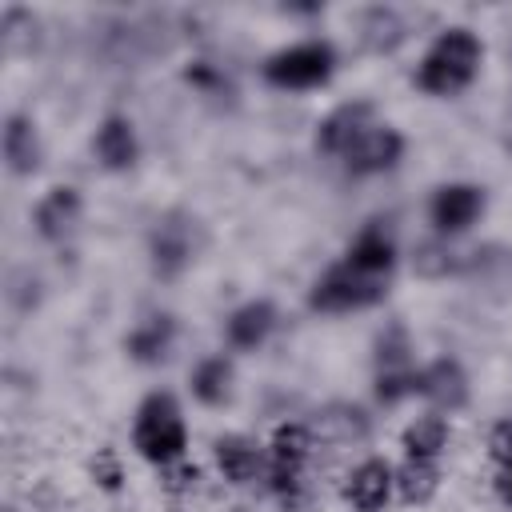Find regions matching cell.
Masks as SVG:
<instances>
[{"mask_svg": "<svg viewBox=\"0 0 512 512\" xmlns=\"http://www.w3.org/2000/svg\"><path fill=\"white\" fill-rule=\"evenodd\" d=\"M36 16L28 12V8H4V20H0V32H4V48L8 52H24V48H32V40H36Z\"/></svg>", "mask_w": 512, "mask_h": 512, "instance_id": "484cf974", "label": "cell"}, {"mask_svg": "<svg viewBox=\"0 0 512 512\" xmlns=\"http://www.w3.org/2000/svg\"><path fill=\"white\" fill-rule=\"evenodd\" d=\"M404 368H412V340H408V328L392 320L376 336V372H404Z\"/></svg>", "mask_w": 512, "mask_h": 512, "instance_id": "cb8c5ba5", "label": "cell"}, {"mask_svg": "<svg viewBox=\"0 0 512 512\" xmlns=\"http://www.w3.org/2000/svg\"><path fill=\"white\" fill-rule=\"evenodd\" d=\"M212 460H216V468H220V476H224L228 484H252V480L268 468V452H264L256 440L240 436V432L216 436Z\"/></svg>", "mask_w": 512, "mask_h": 512, "instance_id": "8fae6325", "label": "cell"}, {"mask_svg": "<svg viewBox=\"0 0 512 512\" xmlns=\"http://www.w3.org/2000/svg\"><path fill=\"white\" fill-rule=\"evenodd\" d=\"M4 160L12 176H32L40 168V136H36L32 116L12 112L4 120Z\"/></svg>", "mask_w": 512, "mask_h": 512, "instance_id": "e0dca14e", "label": "cell"}, {"mask_svg": "<svg viewBox=\"0 0 512 512\" xmlns=\"http://www.w3.org/2000/svg\"><path fill=\"white\" fill-rule=\"evenodd\" d=\"M496 488H500L504 504H512V464H508V468H500V480H496Z\"/></svg>", "mask_w": 512, "mask_h": 512, "instance_id": "4dcf8cb0", "label": "cell"}, {"mask_svg": "<svg viewBox=\"0 0 512 512\" xmlns=\"http://www.w3.org/2000/svg\"><path fill=\"white\" fill-rule=\"evenodd\" d=\"M480 60H484V44L472 28H460V24L444 28L416 68V88L428 96H452L476 80Z\"/></svg>", "mask_w": 512, "mask_h": 512, "instance_id": "6da1fadb", "label": "cell"}, {"mask_svg": "<svg viewBox=\"0 0 512 512\" xmlns=\"http://www.w3.org/2000/svg\"><path fill=\"white\" fill-rule=\"evenodd\" d=\"M404 36H408V24H404L400 12H392V8H368V12L360 16V40H364V48H372V52H392Z\"/></svg>", "mask_w": 512, "mask_h": 512, "instance_id": "44dd1931", "label": "cell"}, {"mask_svg": "<svg viewBox=\"0 0 512 512\" xmlns=\"http://www.w3.org/2000/svg\"><path fill=\"white\" fill-rule=\"evenodd\" d=\"M412 268H416V276H424V280H444V276H452V272L464 268V256H460L452 244H444V240H424V244H416V252H412Z\"/></svg>", "mask_w": 512, "mask_h": 512, "instance_id": "603a6c76", "label": "cell"}, {"mask_svg": "<svg viewBox=\"0 0 512 512\" xmlns=\"http://www.w3.org/2000/svg\"><path fill=\"white\" fill-rule=\"evenodd\" d=\"M392 488H396L392 468L372 456V460H360V464L348 472V480H344V500H348L356 512H380V508L388 504Z\"/></svg>", "mask_w": 512, "mask_h": 512, "instance_id": "7c38bea8", "label": "cell"}, {"mask_svg": "<svg viewBox=\"0 0 512 512\" xmlns=\"http://www.w3.org/2000/svg\"><path fill=\"white\" fill-rule=\"evenodd\" d=\"M416 392L436 404V412H456L468 404V372L456 356H440L416 372Z\"/></svg>", "mask_w": 512, "mask_h": 512, "instance_id": "9c48e42d", "label": "cell"}, {"mask_svg": "<svg viewBox=\"0 0 512 512\" xmlns=\"http://www.w3.org/2000/svg\"><path fill=\"white\" fill-rule=\"evenodd\" d=\"M188 384H192V396H196L200 404L216 408V404H224V400L232 396V364H228L224 356H204V360L192 368Z\"/></svg>", "mask_w": 512, "mask_h": 512, "instance_id": "d6986e66", "label": "cell"}, {"mask_svg": "<svg viewBox=\"0 0 512 512\" xmlns=\"http://www.w3.org/2000/svg\"><path fill=\"white\" fill-rule=\"evenodd\" d=\"M332 72H336V52H332L328 40H300V44H288V48L272 52V56L260 64V76H264L272 88H284V92L320 88V84H328Z\"/></svg>", "mask_w": 512, "mask_h": 512, "instance_id": "3957f363", "label": "cell"}, {"mask_svg": "<svg viewBox=\"0 0 512 512\" xmlns=\"http://www.w3.org/2000/svg\"><path fill=\"white\" fill-rule=\"evenodd\" d=\"M392 476H396V492H400V500H408V504H424V500H432V492L440 488L436 460L404 456V464H400Z\"/></svg>", "mask_w": 512, "mask_h": 512, "instance_id": "7402d4cb", "label": "cell"}, {"mask_svg": "<svg viewBox=\"0 0 512 512\" xmlns=\"http://www.w3.org/2000/svg\"><path fill=\"white\" fill-rule=\"evenodd\" d=\"M416 372H420V368L376 372V400H380V404H400L404 396H412V392H416Z\"/></svg>", "mask_w": 512, "mask_h": 512, "instance_id": "4316f807", "label": "cell"}, {"mask_svg": "<svg viewBox=\"0 0 512 512\" xmlns=\"http://www.w3.org/2000/svg\"><path fill=\"white\" fill-rule=\"evenodd\" d=\"M312 456V428L308 424H280L268 440V488L292 504L300 496V484H304V464Z\"/></svg>", "mask_w": 512, "mask_h": 512, "instance_id": "5b68a950", "label": "cell"}, {"mask_svg": "<svg viewBox=\"0 0 512 512\" xmlns=\"http://www.w3.org/2000/svg\"><path fill=\"white\" fill-rule=\"evenodd\" d=\"M388 296V280L384 276H368L356 272L352 264H332L308 292V308L312 312H360L372 308Z\"/></svg>", "mask_w": 512, "mask_h": 512, "instance_id": "277c9868", "label": "cell"}, {"mask_svg": "<svg viewBox=\"0 0 512 512\" xmlns=\"http://www.w3.org/2000/svg\"><path fill=\"white\" fill-rule=\"evenodd\" d=\"M4 512H16V508H4Z\"/></svg>", "mask_w": 512, "mask_h": 512, "instance_id": "1f68e13d", "label": "cell"}, {"mask_svg": "<svg viewBox=\"0 0 512 512\" xmlns=\"http://www.w3.org/2000/svg\"><path fill=\"white\" fill-rule=\"evenodd\" d=\"M316 428H320V436H328V440H364L368 416H364L360 408H352V404H332V408L316 420Z\"/></svg>", "mask_w": 512, "mask_h": 512, "instance_id": "d4e9b609", "label": "cell"}, {"mask_svg": "<svg viewBox=\"0 0 512 512\" xmlns=\"http://www.w3.org/2000/svg\"><path fill=\"white\" fill-rule=\"evenodd\" d=\"M400 444H404V456L436 460V456H440V448L448 444V420H444L440 412H424V416H416V420L404 428Z\"/></svg>", "mask_w": 512, "mask_h": 512, "instance_id": "ffe728a7", "label": "cell"}, {"mask_svg": "<svg viewBox=\"0 0 512 512\" xmlns=\"http://www.w3.org/2000/svg\"><path fill=\"white\" fill-rule=\"evenodd\" d=\"M484 212V188L480 184H440L428 200V220L436 232L444 236H456V232H468Z\"/></svg>", "mask_w": 512, "mask_h": 512, "instance_id": "52a82bcc", "label": "cell"}, {"mask_svg": "<svg viewBox=\"0 0 512 512\" xmlns=\"http://www.w3.org/2000/svg\"><path fill=\"white\" fill-rule=\"evenodd\" d=\"M92 152H96V160H100L108 172H124V168H132L136 156H140L132 120L120 116V112L104 116L100 128H96V136H92Z\"/></svg>", "mask_w": 512, "mask_h": 512, "instance_id": "4fadbf2b", "label": "cell"}, {"mask_svg": "<svg viewBox=\"0 0 512 512\" xmlns=\"http://www.w3.org/2000/svg\"><path fill=\"white\" fill-rule=\"evenodd\" d=\"M92 476H96V484H100L104 492H116V488L124 484V468H120L116 448H100V452L92 456Z\"/></svg>", "mask_w": 512, "mask_h": 512, "instance_id": "83f0119b", "label": "cell"}, {"mask_svg": "<svg viewBox=\"0 0 512 512\" xmlns=\"http://www.w3.org/2000/svg\"><path fill=\"white\" fill-rule=\"evenodd\" d=\"M132 448L156 468H172L184 460L188 428H184V416L172 392H148L140 400L136 420H132Z\"/></svg>", "mask_w": 512, "mask_h": 512, "instance_id": "7a4b0ae2", "label": "cell"}, {"mask_svg": "<svg viewBox=\"0 0 512 512\" xmlns=\"http://www.w3.org/2000/svg\"><path fill=\"white\" fill-rule=\"evenodd\" d=\"M196 232L200 228H196V220L188 212H164L156 220V228L148 236V256H152L156 276L172 280V276H180L192 264V256H196Z\"/></svg>", "mask_w": 512, "mask_h": 512, "instance_id": "8992f818", "label": "cell"}, {"mask_svg": "<svg viewBox=\"0 0 512 512\" xmlns=\"http://www.w3.org/2000/svg\"><path fill=\"white\" fill-rule=\"evenodd\" d=\"M400 156H404V136L396 128H388V124H372L368 132L356 136V144L340 160H344V168L352 176H376V172L396 168Z\"/></svg>", "mask_w": 512, "mask_h": 512, "instance_id": "ba28073f", "label": "cell"}, {"mask_svg": "<svg viewBox=\"0 0 512 512\" xmlns=\"http://www.w3.org/2000/svg\"><path fill=\"white\" fill-rule=\"evenodd\" d=\"M172 340H176V320H172L168 312H156V316L140 320V324L128 332L124 348H128V356H132L136 364H156V360L168 356Z\"/></svg>", "mask_w": 512, "mask_h": 512, "instance_id": "ac0fdd59", "label": "cell"}, {"mask_svg": "<svg viewBox=\"0 0 512 512\" xmlns=\"http://www.w3.org/2000/svg\"><path fill=\"white\" fill-rule=\"evenodd\" d=\"M32 224L44 240H64L76 224H80V192L72 184H56L40 196L36 212H32Z\"/></svg>", "mask_w": 512, "mask_h": 512, "instance_id": "5bb4252c", "label": "cell"}, {"mask_svg": "<svg viewBox=\"0 0 512 512\" xmlns=\"http://www.w3.org/2000/svg\"><path fill=\"white\" fill-rule=\"evenodd\" d=\"M276 328V308L268 300H248L240 304L228 320H224V340L236 348V352H252L268 340V332Z\"/></svg>", "mask_w": 512, "mask_h": 512, "instance_id": "9a60e30c", "label": "cell"}, {"mask_svg": "<svg viewBox=\"0 0 512 512\" xmlns=\"http://www.w3.org/2000/svg\"><path fill=\"white\" fill-rule=\"evenodd\" d=\"M184 80H188L192 88H200V92H220V88H224V76H220L216 68H208V60H192V64L184 68Z\"/></svg>", "mask_w": 512, "mask_h": 512, "instance_id": "f546056e", "label": "cell"}, {"mask_svg": "<svg viewBox=\"0 0 512 512\" xmlns=\"http://www.w3.org/2000/svg\"><path fill=\"white\" fill-rule=\"evenodd\" d=\"M372 128V100H348L340 108H332L320 128H316V148L328 152V156H344L360 132Z\"/></svg>", "mask_w": 512, "mask_h": 512, "instance_id": "30bf717a", "label": "cell"}, {"mask_svg": "<svg viewBox=\"0 0 512 512\" xmlns=\"http://www.w3.org/2000/svg\"><path fill=\"white\" fill-rule=\"evenodd\" d=\"M344 264H352L356 272H368V276H384V280H388V272H392V264H396V244H392V236H388L380 224H368V228H360L356 240L348 244Z\"/></svg>", "mask_w": 512, "mask_h": 512, "instance_id": "2e32d148", "label": "cell"}, {"mask_svg": "<svg viewBox=\"0 0 512 512\" xmlns=\"http://www.w3.org/2000/svg\"><path fill=\"white\" fill-rule=\"evenodd\" d=\"M488 452H492V460H496L500 468L512 464V416H504V420L492 428V436H488Z\"/></svg>", "mask_w": 512, "mask_h": 512, "instance_id": "f1b7e54d", "label": "cell"}]
</instances>
